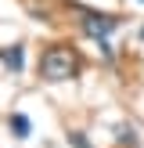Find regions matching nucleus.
I'll return each mask as SVG.
<instances>
[{"instance_id":"5","label":"nucleus","mask_w":144,"mask_h":148,"mask_svg":"<svg viewBox=\"0 0 144 148\" xmlns=\"http://www.w3.org/2000/svg\"><path fill=\"white\" fill-rule=\"evenodd\" d=\"M115 141H119V145H130V148H133V145H137V130L130 127V123H119V127H115Z\"/></svg>"},{"instance_id":"6","label":"nucleus","mask_w":144,"mask_h":148,"mask_svg":"<svg viewBox=\"0 0 144 148\" xmlns=\"http://www.w3.org/2000/svg\"><path fill=\"white\" fill-rule=\"evenodd\" d=\"M69 145H72V148H90V141H86L79 130H76V134H69Z\"/></svg>"},{"instance_id":"3","label":"nucleus","mask_w":144,"mask_h":148,"mask_svg":"<svg viewBox=\"0 0 144 148\" xmlns=\"http://www.w3.org/2000/svg\"><path fill=\"white\" fill-rule=\"evenodd\" d=\"M0 58H4V65H7L11 72H22V65H25V51H22L18 43H14V47H4Z\"/></svg>"},{"instance_id":"1","label":"nucleus","mask_w":144,"mask_h":148,"mask_svg":"<svg viewBox=\"0 0 144 148\" xmlns=\"http://www.w3.org/2000/svg\"><path fill=\"white\" fill-rule=\"evenodd\" d=\"M40 76L50 79V83H65V79L76 76V54H72L69 47H50L43 51L40 58Z\"/></svg>"},{"instance_id":"4","label":"nucleus","mask_w":144,"mask_h":148,"mask_svg":"<svg viewBox=\"0 0 144 148\" xmlns=\"http://www.w3.org/2000/svg\"><path fill=\"white\" fill-rule=\"evenodd\" d=\"M29 130H33V123H29V116L14 112V116H11V134H14V137L22 141V137H29Z\"/></svg>"},{"instance_id":"2","label":"nucleus","mask_w":144,"mask_h":148,"mask_svg":"<svg viewBox=\"0 0 144 148\" xmlns=\"http://www.w3.org/2000/svg\"><path fill=\"white\" fill-rule=\"evenodd\" d=\"M79 25H83V33H86V36H94V40H105V36L112 33L115 25H119V18H115V14H97V11H83Z\"/></svg>"},{"instance_id":"8","label":"nucleus","mask_w":144,"mask_h":148,"mask_svg":"<svg viewBox=\"0 0 144 148\" xmlns=\"http://www.w3.org/2000/svg\"><path fill=\"white\" fill-rule=\"evenodd\" d=\"M141 4H144V0H141Z\"/></svg>"},{"instance_id":"7","label":"nucleus","mask_w":144,"mask_h":148,"mask_svg":"<svg viewBox=\"0 0 144 148\" xmlns=\"http://www.w3.org/2000/svg\"><path fill=\"white\" fill-rule=\"evenodd\" d=\"M141 40H144V29H141Z\"/></svg>"}]
</instances>
